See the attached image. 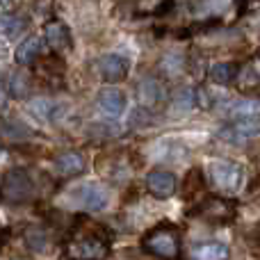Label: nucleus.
<instances>
[{"label":"nucleus","mask_w":260,"mask_h":260,"mask_svg":"<svg viewBox=\"0 0 260 260\" xmlns=\"http://www.w3.org/2000/svg\"><path fill=\"white\" fill-rule=\"evenodd\" d=\"M146 187L153 197L167 199L176 192V187H178V176L171 174V171H165V169H155L146 176Z\"/></svg>","instance_id":"nucleus-7"},{"label":"nucleus","mask_w":260,"mask_h":260,"mask_svg":"<svg viewBox=\"0 0 260 260\" xmlns=\"http://www.w3.org/2000/svg\"><path fill=\"white\" fill-rule=\"evenodd\" d=\"M105 253H108V247L96 238H82L71 247V256L78 260H101Z\"/></svg>","instance_id":"nucleus-12"},{"label":"nucleus","mask_w":260,"mask_h":260,"mask_svg":"<svg viewBox=\"0 0 260 260\" xmlns=\"http://www.w3.org/2000/svg\"><path fill=\"white\" fill-rule=\"evenodd\" d=\"M240 73V67L233 62H219L215 64V67L210 69V80L215 82V85H229V82H233L235 78H238Z\"/></svg>","instance_id":"nucleus-18"},{"label":"nucleus","mask_w":260,"mask_h":260,"mask_svg":"<svg viewBox=\"0 0 260 260\" xmlns=\"http://www.w3.org/2000/svg\"><path fill=\"white\" fill-rule=\"evenodd\" d=\"M41 39L39 37H27V39H23L21 44H18L16 53H14V59H16L18 64H32L37 57L41 55Z\"/></svg>","instance_id":"nucleus-16"},{"label":"nucleus","mask_w":260,"mask_h":260,"mask_svg":"<svg viewBox=\"0 0 260 260\" xmlns=\"http://www.w3.org/2000/svg\"><path fill=\"white\" fill-rule=\"evenodd\" d=\"M53 165H55V171H57L59 176H78L85 171L87 160L80 151H64L55 157Z\"/></svg>","instance_id":"nucleus-11"},{"label":"nucleus","mask_w":260,"mask_h":260,"mask_svg":"<svg viewBox=\"0 0 260 260\" xmlns=\"http://www.w3.org/2000/svg\"><path fill=\"white\" fill-rule=\"evenodd\" d=\"M23 30H25V18H23V16L12 14V12L0 14V35H3V37L14 39V37H18Z\"/></svg>","instance_id":"nucleus-17"},{"label":"nucleus","mask_w":260,"mask_h":260,"mask_svg":"<svg viewBox=\"0 0 260 260\" xmlns=\"http://www.w3.org/2000/svg\"><path fill=\"white\" fill-rule=\"evenodd\" d=\"M139 99H142L144 105H155V103H162L167 99V91H165V85L155 80V78H144L142 85H139Z\"/></svg>","instance_id":"nucleus-15"},{"label":"nucleus","mask_w":260,"mask_h":260,"mask_svg":"<svg viewBox=\"0 0 260 260\" xmlns=\"http://www.w3.org/2000/svg\"><path fill=\"white\" fill-rule=\"evenodd\" d=\"M30 114L41 123H57L59 119L67 114V105L64 103H57V101H46V99H39V101H32L27 105Z\"/></svg>","instance_id":"nucleus-8"},{"label":"nucleus","mask_w":260,"mask_h":260,"mask_svg":"<svg viewBox=\"0 0 260 260\" xmlns=\"http://www.w3.org/2000/svg\"><path fill=\"white\" fill-rule=\"evenodd\" d=\"M229 110L233 117L240 119H253L256 114H260V101H235L233 105H229Z\"/></svg>","instance_id":"nucleus-19"},{"label":"nucleus","mask_w":260,"mask_h":260,"mask_svg":"<svg viewBox=\"0 0 260 260\" xmlns=\"http://www.w3.org/2000/svg\"><path fill=\"white\" fill-rule=\"evenodd\" d=\"M9 3H12V0H0V5H3V7H7Z\"/></svg>","instance_id":"nucleus-21"},{"label":"nucleus","mask_w":260,"mask_h":260,"mask_svg":"<svg viewBox=\"0 0 260 260\" xmlns=\"http://www.w3.org/2000/svg\"><path fill=\"white\" fill-rule=\"evenodd\" d=\"M96 103H99L101 112H105L108 117H121L128 108L126 94H123L121 89H112V87L101 91L99 99H96Z\"/></svg>","instance_id":"nucleus-9"},{"label":"nucleus","mask_w":260,"mask_h":260,"mask_svg":"<svg viewBox=\"0 0 260 260\" xmlns=\"http://www.w3.org/2000/svg\"><path fill=\"white\" fill-rule=\"evenodd\" d=\"M256 137H260V121L256 119H238L217 130V139L226 144H244Z\"/></svg>","instance_id":"nucleus-4"},{"label":"nucleus","mask_w":260,"mask_h":260,"mask_svg":"<svg viewBox=\"0 0 260 260\" xmlns=\"http://www.w3.org/2000/svg\"><path fill=\"white\" fill-rule=\"evenodd\" d=\"M176 108L178 110H194L199 108V87H194V89H183L178 96H176Z\"/></svg>","instance_id":"nucleus-20"},{"label":"nucleus","mask_w":260,"mask_h":260,"mask_svg":"<svg viewBox=\"0 0 260 260\" xmlns=\"http://www.w3.org/2000/svg\"><path fill=\"white\" fill-rule=\"evenodd\" d=\"M16 260H21V258H16Z\"/></svg>","instance_id":"nucleus-22"},{"label":"nucleus","mask_w":260,"mask_h":260,"mask_svg":"<svg viewBox=\"0 0 260 260\" xmlns=\"http://www.w3.org/2000/svg\"><path fill=\"white\" fill-rule=\"evenodd\" d=\"M192 260H229L231 249L224 242H199L189 249Z\"/></svg>","instance_id":"nucleus-13"},{"label":"nucleus","mask_w":260,"mask_h":260,"mask_svg":"<svg viewBox=\"0 0 260 260\" xmlns=\"http://www.w3.org/2000/svg\"><path fill=\"white\" fill-rule=\"evenodd\" d=\"M187 153V146H185L180 139H162L160 144L155 146V160H162V162H174V160H180V157Z\"/></svg>","instance_id":"nucleus-14"},{"label":"nucleus","mask_w":260,"mask_h":260,"mask_svg":"<svg viewBox=\"0 0 260 260\" xmlns=\"http://www.w3.org/2000/svg\"><path fill=\"white\" fill-rule=\"evenodd\" d=\"M69 199L76 208L80 210H89V212H99L105 210L110 203V194L103 185L99 183H80L69 192Z\"/></svg>","instance_id":"nucleus-1"},{"label":"nucleus","mask_w":260,"mask_h":260,"mask_svg":"<svg viewBox=\"0 0 260 260\" xmlns=\"http://www.w3.org/2000/svg\"><path fill=\"white\" fill-rule=\"evenodd\" d=\"M96 69H99V73L105 78L108 82H121L126 80L128 71H130V62L123 55H103V57L96 59Z\"/></svg>","instance_id":"nucleus-6"},{"label":"nucleus","mask_w":260,"mask_h":260,"mask_svg":"<svg viewBox=\"0 0 260 260\" xmlns=\"http://www.w3.org/2000/svg\"><path fill=\"white\" fill-rule=\"evenodd\" d=\"M208 176L210 180L217 185V189L221 192H238L244 183V169L235 162H226V160H215L208 165Z\"/></svg>","instance_id":"nucleus-2"},{"label":"nucleus","mask_w":260,"mask_h":260,"mask_svg":"<svg viewBox=\"0 0 260 260\" xmlns=\"http://www.w3.org/2000/svg\"><path fill=\"white\" fill-rule=\"evenodd\" d=\"M3 192L12 201H27L35 194V180H32V176L25 169L16 167V169L7 171V176H5Z\"/></svg>","instance_id":"nucleus-3"},{"label":"nucleus","mask_w":260,"mask_h":260,"mask_svg":"<svg viewBox=\"0 0 260 260\" xmlns=\"http://www.w3.org/2000/svg\"><path fill=\"white\" fill-rule=\"evenodd\" d=\"M144 247L160 258H174L178 253V238L169 231H153L144 238Z\"/></svg>","instance_id":"nucleus-5"},{"label":"nucleus","mask_w":260,"mask_h":260,"mask_svg":"<svg viewBox=\"0 0 260 260\" xmlns=\"http://www.w3.org/2000/svg\"><path fill=\"white\" fill-rule=\"evenodd\" d=\"M46 44L55 50H71L73 48V39H71V30H69L67 23L62 21H53L46 25L44 30Z\"/></svg>","instance_id":"nucleus-10"}]
</instances>
